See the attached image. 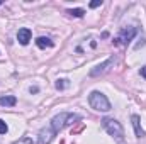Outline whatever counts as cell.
I'll use <instances>...</instances> for the list:
<instances>
[{
  "label": "cell",
  "instance_id": "6da1fadb",
  "mask_svg": "<svg viewBox=\"0 0 146 144\" xmlns=\"http://www.w3.org/2000/svg\"><path fill=\"white\" fill-rule=\"evenodd\" d=\"M102 127L109 132V136H112L115 141H119V143L124 141V129H122V126L117 120L106 117V119H102Z\"/></svg>",
  "mask_w": 146,
  "mask_h": 144
},
{
  "label": "cell",
  "instance_id": "7a4b0ae2",
  "mask_svg": "<svg viewBox=\"0 0 146 144\" xmlns=\"http://www.w3.org/2000/svg\"><path fill=\"white\" fill-rule=\"evenodd\" d=\"M88 104L90 107L99 110V112H107L110 110V102L107 100V97L100 92H92L90 97H88Z\"/></svg>",
  "mask_w": 146,
  "mask_h": 144
},
{
  "label": "cell",
  "instance_id": "3957f363",
  "mask_svg": "<svg viewBox=\"0 0 146 144\" xmlns=\"http://www.w3.org/2000/svg\"><path fill=\"white\" fill-rule=\"evenodd\" d=\"M134 36H136V29L134 27H122L121 32H119V36L114 39V44L115 46H119V44H129L131 39Z\"/></svg>",
  "mask_w": 146,
  "mask_h": 144
},
{
  "label": "cell",
  "instance_id": "277c9868",
  "mask_svg": "<svg viewBox=\"0 0 146 144\" xmlns=\"http://www.w3.org/2000/svg\"><path fill=\"white\" fill-rule=\"evenodd\" d=\"M68 120H70V114L63 112V114H60V115L53 117V120H51V127L54 129V132H58V131H61L63 127L70 126V124H68Z\"/></svg>",
  "mask_w": 146,
  "mask_h": 144
},
{
  "label": "cell",
  "instance_id": "5b68a950",
  "mask_svg": "<svg viewBox=\"0 0 146 144\" xmlns=\"http://www.w3.org/2000/svg\"><path fill=\"white\" fill-rule=\"evenodd\" d=\"M115 65V59L114 58H109L107 61H104L102 65H99V66H95L92 71H90V76H99V75H104V73H107L110 70V66H114Z\"/></svg>",
  "mask_w": 146,
  "mask_h": 144
},
{
  "label": "cell",
  "instance_id": "8992f818",
  "mask_svg": "<svg viewBox=\"0 0 146 144\" xmlns=\"http://www.w3.org/2000/svg\"><path fill=\"white\" fill-rule=\"evenodd\" d=\"M54 129L53 127H46V129H41L39 136H37V144H49L54 137Z\"/></svg>",
  "mask_w": 146,
  "mask_h": 144
},
{
  "label": "cell",
  "instance_id": "52a82bcc",
  "mask_svg": "<svg viewBox=\"0 0 146 144\" xmlns=\"http://www.w3.org/2000/svg\"><path fill=\"white\" fill-rule=\"evenodd\" d=\"M17 41H19L22 46H26V44L31 41V31H29L27 27H24V29H19V32H17Z\"/></svg>",
  "mask_w": 146,
  "mask_h": 144
},
{
  "label": "cell",
  "instance_id": "ba28073f",
  "mask_svg": "<svg viewBox=\"0 0 146 144\" xmlns=\"http://www.w3.org/2000/svg\"><path fill=\"white\" fill-rule=\"evenodd\" d=\"M131 122H133V127H134L136 136H138V137L145 136V131L141 129V124H139V117H138V115H133V117H131Z\"/></svg>",
  "mask_w": 146,
  "mask_h": 144
},
{
  "label": "cell",
  "instance_id": "9c48e42d",
  "mask_svg": "<svg viewBox=\"0 0 146 144\" xmlns=\"http://www.w3.org/2000/svg\"><path fill=\"white\" fill-rule=\"evenodd\" d=\"M17 104V98L14 95H7V97H0V105L2 107H14Z\"/></svg>",
  "mask_w": 146,
  "mask_h": 144
},
{
  "label": "cell",
  "instance_id": "30bf717a",
  "mask_svg": "<svg viewBox=\"0 0 146 144\" xmlns=\"http://www.w3.org/2000/svg\"><path fill=\"white\" fill-rule=\"evenodd\" d=\"M36 44H37V48L46 49V48H51V46H53V41H51V39H48V37H37Z\"/></svg>",
  "mask_w": 146,
  "mask_h": 144
},
{
  "label": "cell",
  "instance_id": "8fae6325",
  "mask_svg": "<svg viewBox=\"0 0 146 144\" xmlns=\"http://www.w3.org/2000/svg\"><path fill=\"white\" fill-rule=\"evenodd\" d=\"M68 14L73 15V17H83L85 10H83V9H72V10H68Z\"/></svg>",
  "mask_w": 146,
  "mask_h": 144
},
{
  "label": "cell",
  "instance_id": "7c38bea8",
  "mask_svg": "<svg viewBox=\"0 0 146 144\" xmlns=\"http://www.w3.org/2000/svg\"><path fill=\"white\" fill-rule=\"evenodd\" d=\"M66 81H68V80H58V81H56V88H58V90L66 88V87H68V83H66Z\"/></svg>",
  "mask_w": 146,
  "mask_h": 144
},
{
  "label": "cell",
  "instance_id": "4fadbf2b",
  "mask_svg": "<svg viewBox=\"0 0 146 144\" xmlns=\"http://www.w3.org/2000/svg\"><path fill=\"white\" fill-rule=\"evenodd\" d=\"M7 131H9V127H7V124H5V122H3V120L0 119V134H5Z\"/></svg>",
  "mask_w": 146,
  "mask_h": 144
},
{
  "label": "cell",
  "instance_id": "5bb4252c",
  "mask_svg": "<svg viewBox=\"0 0 146 144\" xmlns=\"http://www.w3.org/2000/svg\"><path fill=\"white\" fill-rule=\"evenodd\" d=\"M102 5V0H97V2H90V7L95 9V7H100Z\"/></svg>",
  "mask_w": 146,
  "mask_h": 144
},
{
  "label": "cell",
  "instance_id": "9a60e30c",
  "mask_svg": "<svg viewBox=\"0 0 146 144\" xmlns=\"http://www.w3.org/2000/svg\"><path fill=\"white\" fill-rule=\"evenodd\" d=\"M141 76H143V78H146V66H143V68H141Z\"/></svg>",
  "mask_w": 146,
  "mask_h": 144
},
{
  "label": "cell",
  "instance_id": "2e32d148",
  "mask_svg": "<svg viewBox=\"0 0 146 144\" xmlns=\"http://www.w3.org/2000/svg\"><path fill=\"white\" fill-rule=\"evenodd\" d=\"M37 92V87H31V93H36Z\"/></svg>",
  "mask_w": 146,
  "mask_h": 144
},
{
  "label": "cell",
  "instance_id": "e0dca14e",
  "mask_svg": "<svg viewBox=\"0 0 146 144\" xmlns=\"http://www.w3.org/2000/svg\"><path fill=\"white\" fill-rule=\"evenodd\" d=\"M0 5H2V2H0Z\"/></svg>",
  "mask_w": 146,
  "mask_h": 144
}]
</instances>
